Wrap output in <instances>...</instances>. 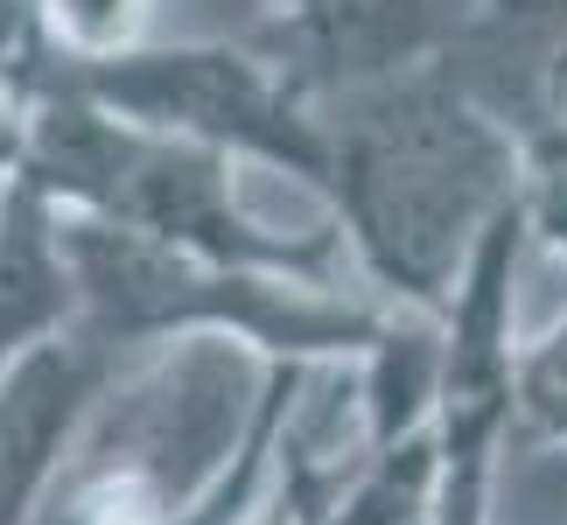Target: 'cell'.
<instances>
[{
  "mask_svg": "<svg viewBox=\"0 0 567 525\" xmlns=\"http://www.w3.org/2000/svg\"><path fill=\"white\" fill-rule=\"evenodd\" d=\"M322 210L372 301L442 322L470 259L518 210V141L449 71L322 105Z\"/></svg>",
  "mask_w": 567,
  "mask_h": 525,
  "instance_id": "obj_1",
  "label": "cell"
},
{
  "mask_svg": "<svg viewBox=\"0 0 567 525\" xmlns=\"http://www.w3.org/2000/svg\"><path fill=\"white\" fill-rule=\"evenodd\" d=\"M0 183H21L71 217H99V225H120L134 238H155V246L225 259V267L337 280V259H343L337 225L274 231L246 204L238 162L210 155V147H189V141H168V134H147L134 120H113L105 105L71 92L56 71L21 84L14 147H8Z\"/></svg>",
  "mask_w": 567,
  "mask_h": 525,
  "instance_id": "obj_2",
  "label": "cell"
},
{
  "mask_svg": "<svg viewBox=\"0 0 567 525\" xmlns=\"http://www.w3.org/2000/svg\"><path fill=\"white\" fill-rule=\"evenodd\" d=\"M56 225L78 280V337L113 358L210 337L246 343L267 364H358L392 330L385 301L343 295L337 280L225 267L71 210H56Z\"/></svg>",
  "mask_w": 567,
  "mask_h": 525,
  "instance_id": "obj_3",
  "label": "cell"
},
{
  "mask_svg": "<svg viewBox=\"0 0 567 525\" xmlns=\"http://www.w3.org/2000/svg\"><path fill=\"white\" fill-rule=\"evenodd\" d=\"M71 92L105 105L113 120H134L147 134L210 147L238 168L295 175L309 196L330 183V134L322 113L274 71L252 42H147L134 56L56 71Z\"/></svg>",
  "mask_w": 567,
  "mask_h": 525,
  "instance_id": "obj_4",
  "label": "cell"
},
{
  "mask_svg": "<svg viewBox=\"0 0 567 525\" xmlns=\"http://www.w3.org/2000/svg\"><path fill=\"white\" fill-rule=\"evenodd\" d=\"M476 8L484 0H322L301 14H274L252 50L322 113L337 99L442 71L476 29Z\"/></svg>",
  "mask_w": 567,
  "mask_h": 525,
  "instance_id": "obj_5",
  "label": "cell"
},
{
  "mask_svg": "<svg viewBox=\"0 0 567 525\" xmlns=\"http://www.w3.org/2000/svg\"><path fill=\"white\" fill-rule=\"evenodd\" d=\"M113 350L63 337L35 350L29 364L0 385V525H35L50 505L63 463H71L84 421H92L105 379H113Z\"/></svg>",
  "mask_w": 567,
  "mask_h": 525,
  "instance_id": "obj_6",
  "label": "cell"
},
{
  "mask_svg": "<svg viewBox=\"0 0 567 525\" xmlns=\"http://www.w3.org/2000/svg\"><path fill=\"white\" fill-rule=\"evenodd\" d=\"M63 337H78V280L63 259L56 204L0 183V385Z\"/></svg>",
  "mask_w": 567,
  "mask_h": 525,
  "instance_id": "obj_7",
  "label": "cell"
},
{
  "mask_svg": "<svg viewBox=\"0 0 567 525\" xmlns=\"http://www.w3.org/2000/svg\"><path fill=\"white\" fill-rule=\"evenodd\" d=\"M162 0H35L42 71H92L155 42Z\"/></svg>",
  "mask_w": 567,
  "mask_h": 525,
  "instance_id": "obj_8",
  "label": "cell"
},
{
  "mask_svg": "<svg viewBox=\"0 0 567 525\" xmlns=\"http://www.w3.org/2000/svg\"><path fill=\"white\" fill-rule=\"evenodd\" d=\"M288 413H295V406H288ZM343 491H351V476L309 463V455L288 442V428H280V449H274L267 484L252 491V505L238 512L231 525H330V512H337Z\"/></svg>",
  "mask_w": 567,
  "mask_h": 525,
  "instance_id": "obj_9",
  "label": "cell"
},
{
  "mask_svg": "<svg viewBox=\"0 0 567 525\" xmlns=\"http://www.w3.org/2000/svg\"><path fill=\"white\" fill-rule=\"evenodd\" d=\"M42 78V35H35V0H0V84L21 92V84Z\"/></svg>",
  "mask_w": 567,
  "mask_h": 525,
  "instance_id": "obj_10",
  "label": "cell"
},
{
  "mask_svg": "<svg viewBox=\"0 0 567 525\" xmlns=\"http://www.w3.org/2000/svg\"><path fill=\"white\" fill-rule=\"evenodd\" d=\"M301 8H322V0H274V14H301Z\"/></svg>",
  "mask_w": 567,
  "mask_h": 525,
  "instance_id": "obj_11",
  "label": "cell"
}]
</instances>
